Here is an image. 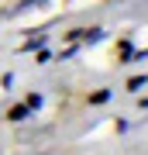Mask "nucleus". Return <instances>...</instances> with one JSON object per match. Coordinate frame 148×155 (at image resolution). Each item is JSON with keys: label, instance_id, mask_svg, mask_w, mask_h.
<instances>
[{"label": "nucleus", "instance_id": "39448f33", "mask_svg": "<svg viewBox=\"0 0 148 155\" xmlns=\"http://www.w3.org/2000/svg\"><path fill=\"white\" fill-rule=\"evenodd\" d=\"M107 97H110V93H107V90H97V93H93V97H90V100H93V104H104V100H107Z\"/></svg>", "mask_w": 148, "mask_h": 155}, {"label": "nucleus", "instance_id": "20e7f679", "mask_svg": "<svg viewBox=\"0 0 148 155\" xmlns=\"http://www.w3.org/2000/svg\"><path fill=\"white\" fill-rule=\"evenodd\" d=\"M28 107H31V110H38V107H41V97L31 93V97H28Z\"/></svg>", "mask_w": 148, "mask_h": 155}, {"label": "nucleus", "instance_id": "f03ea898", "mask_svg": "<svg viewBox=\"0 0 148 155\" xmlns=\"http://www.w3.org/2000/svg\"><path fill=\"white\" fill-rule=\"evenodd\" d=\"M141 86H148V76H134L131 83H127V90H131V93H138Z\"/></svg>", "mask_w": 148, "mask_h": 155}, {"label": "nucleus", "instance_id": "f257e3e1", "mask_svg": "<svg viewBox=\"0 0 148 155\" xmlns=\"http://www.w3.org/2000/svg\"><path fill=\"white\" fill-rule=\"evenodd\" d=\"M28 114H31V107H28V104H17V107H11V114H7V117H11V121H24Z\"/></svg>", "mask_w": 148, "mask_h": 155}, {"label": "nucleus", "instance_id": "7ed1b4c3", "mask_svg": "<svg viewBox=\"0 0 148 155\" xmlns=\"http://www.w3.org/2000/svg\"><path fill=\"white\" fill-rule=\"evenodd\" d=\"M83 38H86L90 45H93V41H100V38H104V31H100V28H90L86 35H83Z\"/></svg>", "mask_w": 148, "mask_h": 155}]
</instances>
